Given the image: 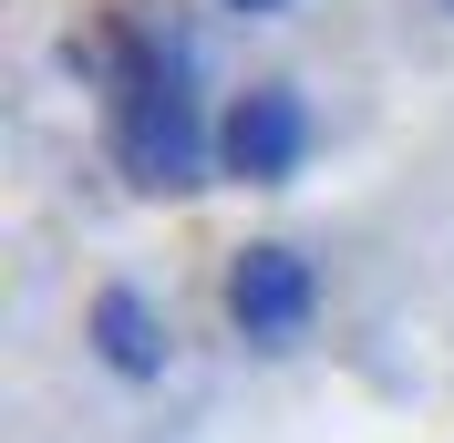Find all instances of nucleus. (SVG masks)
Here are the masks:
<instances>
[{
  "label": "nucleus",
  "mask_w": 454,
  "mask_h": 443,
  "mask_svg": "<svg viewBox=\"0 0 454 443\" xmlns=\"http://www.w3.org/2000/svg\"><path fill=\"white\" fill-rule=\"evenodd\" d=\"M114 166L135 175V186H155V196L207 175V124H197V104H186L176 73L124 62V83H114Z\"/></svg>",
  "instance_id": "obj_1"
},
{
  "label": "nucleus",
  "mask_w": 454,
  "mask_h": 443,
  "mask_svg": "<svg viewBox=\"0 0 454 443\" xmlns=\"http://www.w3.org/2000/svg\"><path fill=\"white\" fill-rule=\"evenodd\" d=\"M227 11H279V0H227Z\"/></svg>",
  "instance_id": "obj_5"
},
{
  "label": "nucleus",
  "mask_w": 454,
  "mask_h": 443,
  "mask_svg": "<svg viewBox=\"0 0 454 443\" xmlns=\"http://www.w3.org/2000/svg\"><path fill=\"white\" fill-rule=\"evenodd\" d=\"M217 155H227V175H248V186L300 175V155H310V104H300L289 83L238 93V104H227V124H217Z\"/></svg>",
  "instance_id": "obj_2"
},
{
  "label": "nucleus",
  "mask_w": 454,
  "mask_h": 443,
  "mask_svg": "<svg viewBox=\"0 0 454 443\" xmlns=\"http://www.w3.org/2000/svg\"><path fill=\"white\" fill-rule=\"evenodd\" d=\"M93 340H104V361L124 371V382H145V371H166V340H155V309H145L135 289H104V299H93Z\"/></svg>",
  "instance_id": "obj_4"
},
{
  "label": "nucleus",
  "mask_w": 454,
  "mask_h": 443,
  "mask_svg": "<svg viewBox=\"0 0 454 443\" xmlns=\"http://www.w3.org/2000/svg\"><path fill=\"white\" fill-rule=\"evenodd\" d=\"M320 278L300 248H238V268H227V320L248 340H300V320H310Z\"/></svg>",
  "instance_id": "obj_3"
}]
</instances>
